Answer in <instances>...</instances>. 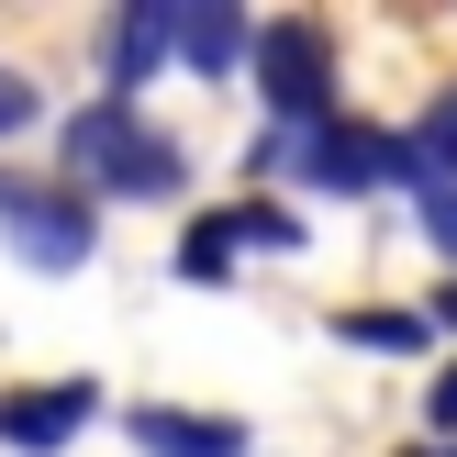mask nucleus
Here are the masks:
<instances>
[{
    "label": "nucleus",
    "instance_id": "1",
    "mask_svg": "<svg viewBox=\"0 0 457 457\" xmlns=\"http://www.w3.org/2000/svg\"><path fill=\"white\" fill-rule=\"evenodd\" d=\"M179 168H190L179 134H156L145 112L112 101V89L89 112H67V179H79V190H101V201H168Z\"/></svg>",
    "mask_w": 457,
    "mask_h": 457
},
{
    "label": "nucleus",
    "instance_id": "2",
    "mask_svg": "<svg viewBox=\"0 0 457 457\" xmlns=\"http://www.w3.org/2000/svg\"><path fill=\"white\" fill-rule=\"evenodd\" d=\"M257 89L279 112V134L335 123V45H324V22H257Z\"/></svg>",
    "mask_w": 457,
    "mask_h": 457
},
{
    "label": "nucleus",
    "instance_id": "3",
    "mask_svg": "<svg viewBox=\"0 0 457 457\" xmlns=\"http://www.w3.org/2000/svg\"><path fill=\"white\" fill-rule=\"evenodd\" d=\"M279 168H302V190H391L413 179V145L402 134H369V123H312V134H279Z\"/></svg>",
    "mask_w": 457,
    "mask_h": 457
},
{
    "label": "nucleus",
    "instance_id": "4",
    "mask_svg": "<svg viewBox=\"0 0 457 457\" xmlns=\"http://www.w3.org/2000/svg\"><path fill=\"white\" fill-rule=\"evenodd\" d=\"M0 235H12V257H22V268L67 279V268H89L101 223H89V201H79V190H34V179H0Z\"/></svg>",
    "mask_w": 457,
    "mask_h": 457
},
{
    "label": "nucleus",
    "instance_id": "5",
    "mask_svg": "<svg viewBox=\"0 0 457 457\" xmlns=\"http://www.w3.org/2000/svg\"><path fill=\"white\" fill-rule=\"evenodd\" d=\"M89 413H101V391H89V379L0 391V446H22V457H56V446H79V436H89Z\"/></svg>",
    "mask_w": 457,
    "mask_h": 457
},
{
    "label": "nucleus",
    "instance_id": "6",
    "mask_svg": "<svg viewBox=\"0 0 457 457\" xmlns=\"http://www.w3.org/2000/svg\"><path fill=\"white\" fill-rule=\"evenodd\" d=\"M245 245H290V223H279V212H201L190 235H179V279L223 290V279H235V257H245Z\"/></svg>",
    "mask_w": 457,
    "mask_h": 457
},
{
    "label": "nucleus",
    "instance_id": "7",
    "mask_svg": "<svg viewBox=\"0 0 457 457\" xmlns=\"http://www.w3.org/2000/svg\"><path fill=\"white\" fill-rule=\"evenodd\" d=\"M134 446H156V457H245L257 436H245V424H223V413H179V402H134Z\"/></svg>",
    "mask_w": 457,
    "mask_h": 457
},
{
    "label": "nucleus",
    "instance_id": "8",
    "mask_svg": "<svg viewBox=\"0 0 457 457\" xmlns=\"http://www.w3.org/2000/svg\"><path fill=\"white\" fill-rule=\"evenodd\" d=\"M168 56H179V12H168V0H134V12L112 22V101H134Z\"/></svg>",
    "mask_w": 457,
    "mask_h": 457
},
{
    "label": "nucleus",
    "instance_id": "9",
    "mask_svg": "<svg viewBox=\"0 0 457 457\" xmlns=\"http://www.w3.org/2000/svg\"><path fill=\"white\" fill-rule=\"evenodd\" d=\"M179 56H190L201 79H223L235 56H257V34H245L235 12H179Z\"/></svg>",
    "mask_w": 457,
    "mask_h": 457
},
{
    "label": "nucleus",
    "instance_id": "10",
    "mask_svg": "<svg viewBox=\"0 0 457 457\" xmlns=\"http://www.w3.org/2000/svg\"><path fill=\"white\" fill-rule=\"evenodd\" d=\"M335 335H346V346H424V312H346V324H335Z\"/></svg>",
    "mask_w": 457,
    "mask_h": 457
},
{
    "label": "nucleus",
    "instance_id": "11",
    "mask_svg": "<svg viewBox=\"0 0 457 457\" xmlns=\"http://www.w3.org/2000/svg\"><path fill=\"white\" fill-rule=\"evenodd\" d=\"M34 123V79H22V67H0V134H22Z\"/></svg>",
    "mask_w": 457,
    "mask_h": 457
},
{
    "label": "nucleus",
    "instance_id": "12",
    "mask_svg": "<svg viewBox=\"0 0 457 457\" xmlns=\"http://www.w3.org/2000/svg\"><path fill=\"white\" fill-rule=\"evenodd\" d=\"M424 235H436L446 257H457V190H436V201H424Z\"/></svg>",
    "mask_w": 457,
    "mask_h": 457
},
{
    "label": "nucleus",
    "instance_id": "13",
    "mask_svg": "<svg viewBox=\"0 0 457 457\" xmlns=\"http://www.w3.org/2000/svg\"><path fill=\"white\" fill-rule=\"evenodd\" d=\"M436 424H446V436H457V369L436 379Z\"/></svg>",
    "mask_w": 457,
    "mask_h": 457
},
{
    "label": "nucleus",
    "instance_id": "14",
    "mask_svg": "<svg viewBox=\"0 0 457 457\" xmlns=\"http://www.w3.org/2000/svg\"><path fill=\"white\" fill-rule=\"evenodd\" d=\"M436 324H457V279H446V302H436Z\"/></svg>",
    "mask_w": 457,
    "mask_h": 457
}]
</instances>
